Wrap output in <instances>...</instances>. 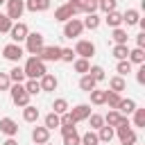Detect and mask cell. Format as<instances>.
<instances>
[{
    "mask_svg": "<svg viewBox=\"0 0 145 145\" xmlns=\"http://www.w3.org/2000/svg\"><path fill=\"white\" fill-rule=\"evenodd\" d=\"M9 91H11V100H14L16 106H27L29 104V93L25 91L23 84H14V86H9Z\"/></svg>",
    "mask_w": 145,
    "mask_h": 145,
    "instance_id": "cell-2",
    "label": "cell"
},
{
    "mask_svg": "<svg viewBox=\"0 0 145 145\" xmlns=\"http://www.w3.org/2000/svg\"><path fill=\"white\" fill-rule=\"evenodd\" d=\"M54 18H57V20H63V23H66V20H70V18H72V11L68 9V5H61L59 9H54Z\"/></svg>",
    "mask_w": 145,
    "mask_h": 145,
    "instance_id": "cell-21",
    "label": "cell"
},
{
    "mask_svg": "<svg viewBox=\"0 0 145 145\" xmlns=\"http://www.w3.org/2000/svg\"><path fill=\"white\" fill-rule=\"evenodd\" d=\"M91 116V106L88 104H77L72 111H70V118H72V122L77 125V122H82V120H86Z\"/></svg>",
    "mask_w": 145,
    "mask_h": 145,
    "instance_id": "cell-11",
    "label": "cell"
},
{
    "mask_svg": "<svg viewBox=\"0 0 145 145\" xmlns=\"http://www.w3.org/2000/svg\"><path fill=\"white\" fill-rule=\"evenodd\" d=\"M11 25H14V23H11L7 16H2V14H0V32H9V29H11Z\"/></svg>",
    "mask_w": 145,
    "mask_h": 145,
    "instance_id": "cell-46",
    "label": "cell"
},
{
    "mask_svg": "<svg viewBox=\"0 0 145 145\" xmlns=\"http://www.w3.org/2000/svg\"><path fill=\"white\" fill-rule=\"evenodd\" d=\"M95 2H100V0H95Z\"/></svg>",
    "mask_w": 145,
    "mask_h": 145,
    "instance_id": "cell-53",
    "label": "cell"
},
{
    "mask_svg": "<svg viewBox=\"0 0 145 145\" xmlns=\"http://www.w3.org/2000/svg\"><path fill=\"white\" fill-rule=\"evenodd\" d=\"M48 138H50V129H45V127H34V131H32V140H34L36 145H45Z\"/></svg>",
    "mask_w": 145,
    "mask_h": 145,
    "instance_id": "cell-13",
    "label": "cell"
},
{
    "mask_svg": "<svg viewBox=\"0 0 145 145\" xmlns=\"http://www.w3.org/2000/svg\"><path fill=\"white\" fill-rule=\"evenodd\" d=\"M9 86H11L9 75H7V72H0V91H9Z\"/></svg>",
    "mask_w": 145,
    "mask_h": 145,
    "instance_id": "cell-45",
    "label": "cell"
},
{
    "mask_svg": "<svg viewBox=\"0 0 145 145\" xmlns=\"http://www.w3.org/2000/svg\"><path fill=\"white\" fill-rule=\"evenodd\" d=\"M75 54H79V59H88L95 54V45L91 41H77L75 45Z\"/></svg>",
    "mask_w": 145,
    "mask_h": 145,
    "instance_id": "cell-8",
    "label": "cell"
},
{
    "mask_svg": "<svg viewBox=\"0 0 145 145\" xmlns=\"http://www.w3.org/2000/svg\"><path fill=\"white\" fill-rule=\"evenodd\" d=\"M70 131H75V127H61V134H63V136L70 134Z\"/></svg>",
    "mask_w": 145,
    "mask_h": 145,
    "instance_id": "cell-50",
    "label": "cell"
},
{
    "mask_svg": "<svg viewBox=\"0 0 145 145\" xmlns=\"http://www.w3.org/2000/svg\"><path fill=\"white\" fill-rule=\"evenodd\" d=\"M136 43H138V48H145V32H140L136 36Z\"/></svg>",
    "mask_w": 145,
    "mask_h": 145,
    "instance_id": "cell-49",
    "label": "cell"
},
{
    "mask_svg": "<svg viewBox=\"0 0 145 145\" xmlns=\"http://www.w3.org/2000/svg\"><path fill=\"white\" fill-rule=\"evenodd\" d=\"M86 75H91L95 82H102V79H104V68H102V66H91Z\"/></svg>",
    "mask_w": 145,
    "mask_h": 145,
    "instance_id": "cell-32",
    "label": "cell"
},
{
    "mask_svg": "<svg viewBox=\"0 0 145 145\" xmlns=\"http://www.w3.org/2000/svg\"><path fill=\"white\" fill-rule=\"evenodd\" d=\"M7 75H9V79H11V82H16V84H23V82H25V70H23L20 66H14Z\"/></svg>",
    "mask_w": 145,
    "mask_h": 145,
    "instance_id": "cell-20",
    "label": "cell"
},
{
    "mask_svg": "<svg viewBox=\"0 0 145 145\" xmlns=\"http://www.w3.org/2000/svg\"><path fill=\"white\" fill-rule=\"evenodd\" d=\"M59 127V116L57 113H48L45 116V129H54Z\"/></svg>",
    "mask_w": 145,
    "mask_h": 145,
    "instance_id": "cell-36",
    "label": "cell"
},
{
    "mask_svg": "<svg viewBox=\"0 0 145 145\" xmlns=\"http://www.w3.org/2000/svg\"><path fill=\"white\" fill-rule=\"evenodd\" d=\"M66 5H68V9H70V11H72V16H75V14H79V11H82V0H68V2H66Z\"/></svg>",
    "mask_w": 145,
    "mask_h": 145,
    "instance_id": "cell-44",
    "label": "cell"
},
{
    "mask_svg": "<svg viewBox=\"0 0 145 145\" xmlns=\"http://www.w3.org/2000/svg\"><path fill=\"white\" fill-rule=\"evenodd\" d=\"M9 34H11V39H14V43H20V41H25V39H27V34H29V29H27V25H25V23H16V25H11V29H9Z\"/></svg>",
    "mask_w": 145,
    "mask_h": 145,
    "instance_id": "cell-9",
    "label": "cell"
},
{
    "mask_svg": "<svg viewBox=\"0 0 145 145\" xmlns=\"http://www.w3.org/2000/svg\"><path fill=\"white\" fill-rule=\"evenodd\" d=\"M36 59L39 61H59L61 59V48L59 45H48L36 54Z\"/></svg>",
    "mask_w": 145,
    "mask_h": 145,
    "instance_id": "cell-6",
    "label": "cell"
},
{
    "mask_svg": "<svg viewBox=\"0 0 145 145\" xmlns=\"http://www.w3.org/2000/svg\"><path fill=\"white\" fill-rule=\"evenodd\" d=\"M23 70H25V77H29V79H41V77L48 72L45 66H43V61H39L36 57H29Z\"/></svg>",
    "mask_w": 145,
    "mask_h": 145,
    "instance_id": "cell-1",
    "label": "cell"
},
{
    "mask_svg": "<svg viewBox=\"0 0 145 145\" xmlns=\"http://www.w3.org/2000/svg\"><path fill=\"white\" fill-rule=\"evenodd\" d=\"M2 54H5V59H9V61H20V57H23V48H20L18 43H9V45L2 48Z\"/></svg>",
    "mask_w": 145,
    "mask_h": 145,
    "instance_id": "cell-10",
    "label": "cell"
},
{
    "mask_svg": "<svg viewBox=\"0 0 145 145\" xmlns=\"http://www.w3.org/2000/svg\"><path fill=\"white\" fill-rule=\"evenodd\" d=\"M23 120H25V122H36V120H39V109L32 106V104L23 106Z\"/></svg>",
    "mask_w": 145,
    "mask_h": 145,
    "instance_id": "cell-16",
    "label": "cell"
},
{
    "mask_svg": "<svg viewBox=\"0 0 145 145\" xmlns=\"http://www.w3.org/2000/svg\"><path fill=\"white\" fill-rule=\"evenodd\" d=\"M116 129H118V138H120V143H122V145H134V143H136V134L131 131V127H129V120H127V118H125Z\"/></svg>",
    "mask_w": 145,
    "mask_h": 145,
    "instance_id": "cell-3",
    "label": "cell"
},
{
    "mask_svg": "<svg viewBox=\"0 0 145 145\" xmlns=\"http://www.w3.org/2000/svg\"><path fill=\"white\" fill-rule=\"evenodd\" d=\"M127 61H129V63H143V61H145V52H143V48H136V50H131Z\"/></svg>",
    "mask_w": 145,
    "mask_h": 145,
    "instance_id": "cell-28",
    "label": "cell"
},
{
    "mask_svg": "<svg viewBox=\"0 0 145 145\" xmlns=\"http://www.w3.org/2000/svg\"><path fill=\"white\" fill-rule=\"evenodd\" d=\"M104 20H106V25H109V27H113V29H116V27H120V25H122V14H118V11H109Z\"/></svg>",
    "mask_w": 145,
    "mask_h": 145,
    "instance_id": "cell-19",
    "label": "cell"
},
{
    "mask_svg": "<svg viewBox=\"0 0 145 145\" xmlns=\"http://www.w3.org/2000/svg\"><path fill=\"white\" fill-rule=\"evenodd\" d=\"M39 84H41V91H54L59 82H57V77H54V75L45 72V75L41 77V82H39Z\"/></svg>",
    "mask_w": 145,
    "mask_h": 145,
    "instance_id": "cell-14",
    "label": "cell"
},
{
    "mask_svg": "<svg viewBox=\"0 0 145 145\" xmlns=\"http://www.w3.org/2000/svg\"><path fill=\"white\" fill-rule=\"evenodd\" d=\"M120 93H113V91H106V100H104V104H109V109H118V104H120Z\"/></svg>",
    "mask_w": 145,
    "mask_h": 145,
    "instance_id": "cell-25",
    "label": "cell"
},
{
    "mask_svg": "<svg viewBox=\"0 0 145 145\" xmlns=\"http://www.w3.org/2000/svg\"><path fill=\"white\" fill-rule=\"evenodd\" d=\"M113 57H116L118 61H125V59L129 57V50H127V45H116V48H113Z\"/></svg>",
    "mask_w": 145,
    "mask_h": 145,
    "instance_id": "cell-35",
    "label": "cell"
},
{
    "mask_svg": "<svg viewBox=\"0 0 145 145\" xmlns=\"http://www.w3.org/2000/svg\"><path fill=\"white\" fill-rule=\"evenodd\" d=\"M79 143H82V145H100V138H97V134L86 131L84 136H79Z\"/></svg>",
    "mask_w": 145,
    "mask_h": 145,
    "instance_id": "cell-29",
    "label": "cell"
},
{
    "mask_svg": "<svg viewBox=\"0 0 145 145\" xmlns=\"http://www.w3.org/2000/svg\"><path fill=\"white\" fill-rule=\"evenodd\" d=\"M136 79H138V84H145V63H140V68L136 72Z\"/></svg>",
    "mask_w": 145,
    "mask_h": 145,
    "instance_id": "cell-48",
    "label": "cell"
},
{
    "mask_svg": "<svg viewBox=\"0 0 145 145\" xmlns=\"http://www.w3.org/2000/svg\"><path fill=\"white\" fill-rule=\"evenodd\" d=\"M82 25H84L86 29H97V27H100V18H97L95 14H88V16H86V20H84Z\"/></svg>",
    "mask_w": 145,
    "mask_h": 145,
    "instance_id": "cell-31",
    "label": "cell"
},
{
    "mask_svg": "<svg viewBox=\"0 0 145 145\" xmlns=\"http://www.w3.org/2000/svg\"><path fill=\"white\" fill-rule=\"evenodd\" d=\"M82 11L95 14V11H97V2H95V0H82Z\"/></svg>",
    "mask_w": 145,
    "mask_h": 145,
    "instance_id": "cell-37",
    "label": "cell"
},
{
    "mask_svg": "<svg viewBox=\"0 0 145 145\" xmlns=\"http://www.w3.org/2000/svg\"><path fill=\"white\" fill-rule=\"evenodd\" d=\"M63 145H79V134L77 131H70L63 136Z\"/></svg>",
    "mask_w": 145,
    "mask_h": 145,
    "instance_id": "cell-42",
    "label": "cell"
},
{
    "mask_svg": "<svg viewBox=\"0 0 145 145\" xmlns=\"http://www.w3.org/2000/svg\"><path fill=\"white\" fill-rule=\"evenodd\" d=\"M88 120H91V127H93V129L104 127V118H102V116H97V113H91V116H88Z\"/></svg>",
    "mask_w": 145,
    "mask_h": 145,
    "instance_id": "cell-41",
    "label": "cell"
},
{
    "mask_svg": "<svg viewBox=\"0 0 145 145\" xmlns=\"http://www.w3.org/2000/svg\"><path fill=\"white\" fill-rule=\"evenodd\" d=\"M88 68H91L88 59H77V61H75V70H77V72H84V75H86Z\"/></svg>",
    "mask_w": 145,
    "mask_h": 145,
    "instance_id": "cell-39",
    "label": "cell"
},
{
    "mask_svg": "<svg viewBox=\"0 0 145 145\" xmlns=\"http://www.w3.org/2000/svg\"><path fill=\"white\" fill-rule=\"evenodd\" d=\"M0 131L7 134L9 138H14V136L18 134V125H16L11 118H2V120H0Z\"/></svg>",
    "mask_w": 145,
    "mask_h": 145,
    "instance_id": "cell-12",
    "label": "cell"
},
{
    "mask_svg": "<svg viewBox=\"0 0 145 145\" xmlns=\"http://www.w3.org/2000/svg\"><path fill=\"white\" fill-rule=\"evenodd\" d=\"M27 52L29 54H39L45 45H43V34H39V32H32V34H27Z\"/></svg>",
    "mask_w": 145,
    "mask_h": 145,
    "instance_id": "cell-4",
    "label": "cell"
},
{
    "mask_svg": "<svg viewBox=\"0 0 145 145\" xmlns=\"http://www.w3.org/2000/svg\"><path fill=\"white\" fill-rule=\"evenodd\" d=\"M2 145H18V143H16V140H14V138H7V140H5V143H2Z\"/></svg>",
    "mask_w": 145,
    "mask_h": 145,
    "instance_id": "cell-51",
    "label": "cell"
},
{
    "mask_svg": "<svg viewBox=\"0 0 145 145\" xmlns=\"http://www.w3.org/2000/svg\"><path fill=\"white\" fill-rule=\"evenodd\" d=\"M95 84H97V82H95L91 75H84V77L79 79V88H82V91H86V93H91V91L95 88Z\"/></svg>",
    "mask_w": 145,
    "mask_h": 145,
    "instance_id": "cell-23",
    "label": "cell"
},
{
    "mask_svg": "<svg viewBox=\"0 0 145 145\" xmlns=\"http://www.w3.org/2000/svg\"><path fill=\"white\" fill-rule=\"evenodd\" d=\"M72 57H75V52L70 48H61V61H72Z\"/></svg>",
    "mask_w": 145,
    "mask_h": 145,
    "instance_id": "cell-47",
    "label": "cell"
},
{
    "mask_svg": "<svg viewBox=\"0 0 145 145\" xmlns=\"http://www.w3.org/2000/svg\"><path fill=\"white\" fill-rule=\"evenodd\" d=\"M134 122H136V127H145V109H136Z\"/></svg>",
    "mask_w": 145,
    "mask_h": 145,
    "instance_id": "cell-43",
    "label": "cell"
},
{
    "mask_svg": "<svg viewBox=\"0 0 145 145\" xmlns=\"http://www.w3.org/2000/svg\"><path fill=\"white\" fill-rule=\"evenodd\" d=\"M138 20H140V16H138L136 9H127V11L122 14V23H127V25H136Z\"/></svg>",
    "mask_w": 145,
    "mask_h": 145,
    "instance_id": "cell-22",
    "label": "cell"
},
{
    "mask_svg": "<svg viewBox=\"0 0 145 145\" xmlns=\"http://www.w3.org/2000/svg\"><path fill=\"white\" fill-rule=\"evenodd\" d=\"M25 91H27L29 95L41 93V84H39V79H27V82H25Z\"/></svg>",
    "mask_w": 145,
    "mask_h": 145,
    "instance_id": "cell-33",
    "label": "cell"
},
{
    "mask_svg": "<svg viewBox=\"0 0 145 145\" xmlns=\"http://www.w3.org/2000/svg\"><path fill=\"white\" fill-rule=\"evenodd\" d=\"M2 2H5V0H0V5H2Z\"/></svg>",
    "mask_w": 145,
    "mask_h": 145,
    "instance_id": "cell-52",
    "label": "cell"
},
{
    "mask_svg": "<svg viewBox=\"0 0 145 145\" xmlns=\"http://www.w3.org/2000/svg\"><path fill=\"white\" fill-rule=\"evenodd\" d=\"M125 86H127V84H125V79H122L120 75H118V77H111V79H109V88H111L113 93H120V91H125Z\"/></svg>",
    "mask_w": 145,
    "mask_h": 145,
    "instance_id": "cell-24",
    "label": "cell"
},
{
    "mask_svg": "<svg viewBox=\"0 0 145 145\" xmlns=\"http://www.w3.org/2000/svg\"><path fill=\"white\" fill-rule=\"evenodd\" d=\"M116 70H118L120 77H122V75H129V72H131V63H129L127 59H125V61H118V68H116Z\"/></svg>",
    "mask_w": 145,
    "mask_h": 145,
    "instance_id": "cell-40",
    "label": "cell"
},
{
    "mask_svg": "<svg viewBox=\"0 0 145 145\" xmlns=\"http://www.w3.org/2000/svg\"><path fill=\"white\" fill-rule=\"evenodd\" d=\"M104 100H106V91H97V88L91 91V102L93 104H104Z\"/></svg>",
    "mask_w": 145,
    "mask_h": 145,
    "instance_id": "cell-34",
    "label": "cell"
},
{
    "mask_svg": "<svg viewBox=\"0 0 145 145\" xmlns=\"http://www.w3.org/2000/svg\"><path fill=\"white\" fill-rule=\"evenodd\" d=\"M97 7H100L104 14H109V11H116V0H100V2H97Z\"/></svg>",
    "mask_w": 145,
    "mask_h": 145,
    "instance_id": "cell-38",
    "label": "cell"
},
{
    "mask_svg": "<svg viewBox=\"0 0 145 145\" xmlns=\"http://www.w3.org/2000/svg\"><path fill=\"white\" fill-rule=\"evenodd\" d=\"M52 113H57V116H63V113H68V102H66L63 97L54 100V104H52Z\"/></svg>",
    "mask_w": 145,
    "mask_h": 145,
    "instance_id": "cell-26",
    "label": "cell"
},
{
    "mask_svg": "<svg viewBox=\"0 0 145 145\" xmlns=\"http://www.w3.org/2000/svg\"><path fill=\"white\" fill-rule=\"evenodd\" d=\"M125 118H127V116H120L116 109H111V111L104 116V122H106V127H118V125H120Z\"/></svg>",
    "mask_w": 145,
    "mask_h": 145,
    "instance_id": "cell-15",
    "label": "cell"
},
{
    "mask_svg": "<svg viewBox=\"0 0 145 145\" xmlns=\"http://www.w3.org/2000/svg\"><path fill=\"white\" fill-rule=\"evenodd\" d=\"M116 111H118L120 116H125V113L129 116L131 111H136V102H134V100H120V104H118Z\"/></svg>",
    "mask_w": 145,
    "mask_h": 145,
    "instance_id": "cell-18",
    "label": "cell"
},
{
    "mask_svg": "<svg viewBox=\"0 0 145 145\" xmlns=\"http://www.w3.org/2000/svg\"><path fill=\"white\" fill-rule=\"evenodd\" d=\"M23 11H25V2L23 0H7V18L11 23L18 20L23 16Z\"/></svg>",
    "mask_w": 145,
    "mask_h": 145,
    "instance_id": "cell-5",
    "label": "cell"
},
{
    "mask_svg": "<svg viewBox=\"0 0 145 145\" xmlns=\"http://www.w3.org/2000/svg\"><path fill=\"white\" fill-rule=\"evenodd\" d=\"M111 36H113V41H116V45H127V39H129V36H127V32H125V29H120V27H116Z\"/></svg>",
    "mask_w": 145,
    "mask_h": 145,
    "instance_id": "cell-27",
    "label": "cell"
},
{
    "mask_svg": "<svg viewBox=\"0 0 145 145\" xmlns=\"http://www.w3.org/2000/svg\"><path fill=\"white\" fill-rule=\"evenodd\" d=\"M97 138H100V143H109L113 138V127H100Z\"/></svg>",
    "mask_w": 145,
    "mask_h": 145,
    "instance_id": "cell-30",
    "label": "cell"
},
{
    "mask_svg": "<svg viewBox=\"0 0 145 145\" xmlns=\"http://www.w3.org/2000/svg\"><path fill=\"white\" fill-rule=\"evenodd\" d=\"M25 7H27L29 11H45V9L50 7V0H27Z\"/></svg>",
    "mask_w": 145,
    "mask_h": 145,
    "instance_id": "cell-17",
    "label": "cell"
},
{
    "mask_svg": "<svg viewBox=\"0 0 145 145\" xmlns=\"http://www.w3.org/2000/svg\"><path fill=\"white\" fill-rule=\"evenodd\" d=\"M82 29H84L82 20H77V18H70V20H66V25H63V36H66V39L79 36V34H82Z\"/></svg>",
    "mask_w": 145,
    "mask_h": 145,
    "instance_id": "cell-7",
    "label": "cell"
}]
</instances>
